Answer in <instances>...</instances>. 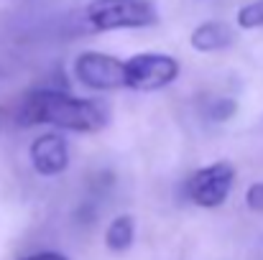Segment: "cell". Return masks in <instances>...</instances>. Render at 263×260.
Returning <instances> with one entry per match:
<instances>
[{
    "label": "cell",
    "mask_w": 263,
    "mask_h": 260,
    "mask_svg": "<svg viewBox=\"0 0 263 260\" xmlns=\"http://www.w3.org/2000/svg\"><path fill=\"white\" fill-rule=\"evenodd\" d=\"M85 21L97 33L151 28L159 23V8L154 0H92L85 8Z\"/></svg>",
    "instance_id": "2"
},
{
    "label": "cell",
    "mask_w": 263,
    "mask_h": 260,
    "mask_svg": "<svg viewBox=\"0 0 263 260\" xmlns=\"http://www.w3.org/2000/svg\"><path fill=\"white\" fill-rule=\"evenodd\" d=\"M235 23H238V28H243V31L263 28V0H251V3H246V5L238 10Z\"/></svg>",
    "instance_id": "9"
},
{
    "label": "cell",
    "mask_w": 263,
    "mask_h": 260,
    "mask_svg": "<svg viewBox=\"0 0 263 260\" xmlns=\"http://www.w3.org/2000/svg\"><path fill=\"white\" fill-rule=\"evenodd\" d=\"M181 64L164 51H141L123 62V87L136 92H159L179 79Z\"/></svg>",
    "instance_id": "3"
},
{
    "label": "cell",
    "mask_w": 263,
    "mask_h": 260,
    "mask_svg": "<svg viewBox=\"0 0 263 260\" xmlns=\"http://www.w3.org/2000/svg\"><path fill=\"white\" fill-rule=\"evenodd\" d=\"M246 204H248V209H253V212H263V181H256V184L248 186V191H246Z\"/></svg>",
    "instance_id": "11"
},
{
    "label": "cell",
    "mask_w": 263,
    "mask_h": 260,
    "mask_svg": "<svg viewBox=\"0 0 263 260\" xmlns=\"http://www.w3.org/2000/svg\"><path fill=\"white\" fill-rule=\"evenodd\" d=\"M133 240H136V219H133L130 214L115 217V219L107 225V230H105V245H107V250H112V253H125V250H130Z\"/></svg>",
    "instance_id": "8"
},
{
    "label": "cell",
    "mask_w": 263,
    "mask_h": 260,
    "mask_svg": "<svg viewBox=\"0 0 263 260\" xmlns=\"http://www.w3.org/2000/svg\"><path fill=\"white\" fill-rule=\"evenodd\" d=\"M235 110H238V105H235L233 99L222 97V99H217V102H212V105H210V120L225 123V120H230V117L235 115Z\"/></svg>",
    "instance_id": "10"
},
{
    "label": "cell",
    "mask_w": 263,
    "mask_h": 260,
    "mask_svg": "<svg viewBox=\"0 0 263 260\" xmlns=\"http://www.w3.org/2000/svg\"><path fill=\"white\" fill-rule=\"evenodd\" d=\"M21 260H67L62 253H57V250H41V253H33V255H26V258Z\"/></svg>",
    "instance_id": "12"
},
{
    "label": "cell",
    "mask_w": 263,
    "mask_h": 260,
    "mask_svg": "<svg viewBox=\"0 0 263 260\" xmlns=\"http://www.w3.org/2000/svg\"><path fill=\"white\" fill-rule=\"evenodd\" d=\"M28 158H31V166L39 176H44V178L62 176L69 169V143L59 130L44 133L31 143Z\"/></svg>",
    "instance_id": "6"
},
{
    "label": "cell",
    "mask_w": 263,
    "mask_h": 260,
    "mask_svg": "<svg viewBox=\"0 0 263 260\" xmlns=\"http://www.w3.org/2000/svg\"><path fill=\"white\" fill-rule=\"evenodd\" d=\"M18 123L51 125L67 133H100L110 123V107L102 99L74 97L59 89H36L18 107Z\"/></svg>",
    "instance_id": "1"
},
{
    "label": "cell",
    "mask_w": 263,
    "mask_h": 260,
    "mask_svg": "<svg viewBox=\"0 0 263 260\" xmlns=\"http://www.w3.org/2000/svg\"><path fill=\"white\" fill-rule=\"evenodd\" d=\"M233 184H235V166L228 161H217L192 173L184 184V194L192 204L202 209H217L228 202Z\"/></svg>",
    "instance_id": "4"
},
{
    "label": "cell",
    "mask_w": 263,
    "mask_h": 260,
    "mask_svg": "<svg viewBox=\"0 0 263 260\" xmlns=\"http://www.w3.org/2000/svg\"><path fill=\"white\" fill-rule=\"evenodd\" d=\"M74 79L95 92H112L123 87V59L105 51H82L74 59Z\"/></svg>",
    "instance_id": "5"
},
{
    "label": "cell",
    "mask_w": 263,
    "mask_h": 260,
    "mask_svg": "<svg viewBox=\"0 0 263 260\" xmlns=\"http://www.w3.org/2000/svg\"><path fill=\"white\" fill-rule=\"evenodd\" d=\"M189 44L199 54H217L235 44V31L225 21H204L192 31Z\"/></svg>",
    "instance_id": "7"
}]
</instances>
